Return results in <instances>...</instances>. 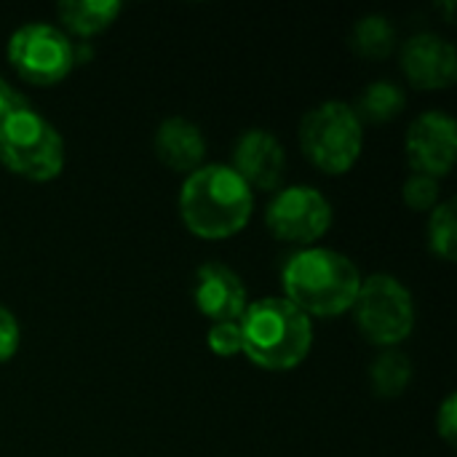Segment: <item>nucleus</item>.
<instances>
[{"instance_id":"f8f14e48","label":"nucleus","mask_w":457,"mask_h":457,"mask_svg":"<svg viewBox=\"0 0 457 457\" xmlns=\"http://www.w3.org/2000/svg\"><path fill=\"white\" fill-rule=\"evenodd\" d=\"M287 169V153L278 137L268 129H249L236 139L233 171L257 190H276Z\"/></svg>"},{"instance_id":"9b49d317","label":"nucleus","mask_w":457,"mask_h":457,"mask_svg":"<svg viewBox=\"0 0 457 457\" xmlns=\"http://www.w3.org/2000/svg\"><path fill=\"white\" fill-rule=\"evenodd\" d=\"M193 303L214 324L217 321H241V316L249 305V295H246L241 276L230 265L204 262L195 270Z\"/></svg>"},{"instance_id":"f3484780","label":"nucleus","mask_w":457,"mask_h":457,"mask_svg":"<svg viewBox=\"0 0 457 457\" xmlns=\"http://www.w3.org/2000/svg\"><path fill=\"white\" fill-rule=\"evenodd\" d=\"M412 380V364L410 356L396 351V348H386L370 367V386L378 396L383 399H396L407 391Z\"/></svg>"},{"instance_id":"2eb2a0df","label":"nucleus","mask_w":457,"mask_h":457,"mask_svg":"<svg viewBox=\"0 0 457 457\" xmlns=\"http://www.w3.org/2000/svg\"><path fill=\"white\" fill-rule=\"evenodd\" d=\"M404 104H407V94L399 83L375 80L361 91V96L351 107L361 123H386V120L396 118L404 110Z\"/></svg>"},{"instance_id":"4be33fe9","label":"nucleus","mask_w":457,"mask_h":457,"mask_svg":"<svg viewBox=\"0 0 457 457\" xmlns=\"http://www.w3.org/2000/svg\"><path fill=\"white\" fill-rule=\"evenodd\" d=\"M436 434H439L450 447H455V442H457V396L455 394H450V396L442 402L439 412H436Z\"/></svg>"},{"instance_id":"412c9836","label":"nucleus","mask_w":457,"mask_h":457,"mask_svg":"<svg viewBox=\"0 0 457 457\" xmlns=\"http://www.w3.org/2000/svg\"><path fill=\"white\" fill-rule=\"evenodd\" d=\"M19 343H21L19 321H16V316L5 305H0V364L16 356Z\"/></svg>"},{"instance_id":"f257e3e1","label":"nucleus","mask_w":457,"mask_h":457,"mask_svg":"<svg viewBox=\"0 0 457 457\" xmlns=\"http://www.w3.org/2000/svg\"><path fill=\"white\" fill-rule=\"evenodd\" d=\"M254 212L252 187L225 163H204L179 190V214L187 230L206 241H222L244 230Z\"/></svg>"},{"instance_id":"4468645a","label":"nucleus","mask_w":457,"mask_h":457,"mask_svg":"<svg viewBox=\"0 0 457 457\" xmlns=\"http://www.w3.org/2000/svg\"><path fill=\"white\" fill-rule=\"evenodd\" d=\"M123 11L120 0H64L56 5L59 21L67 32L78 37H91L104 32Z\"/></svg>"},{"instance_id":"dca6fc26","label":"nucleus","mask_w":457,"mask_h":457,"mask_svg":"<svg viewBox=\"0 0 457 457\" xmlns=\"http://www.w3.org/2000/svg\"><path fill=\"white\" fill-rule=\"evenodd\" d=\"M351 48L364 59H386L396 48V27L383 13L361 16L351 29Z\"/></svg>"},{"instance_id":"a211bd4d","label":"nucleus","mask_w":457,"mask_h":457,"mask_svg":"<svg viewBox=\"0 0 457 457\" xmlns=\"http://www.w3.org/2000/svg\"><path fill=\"white\" fill-rule=\"evenodd\" d=\"M426 236H428V249L453 262L457 254V209L455 201H439L431 212H428V228H426Z\"/></svg>"},{"instance_id":"9d476101","label":"nucleus","mask_w":457,"mask_h":457,"mask_svg":"<svg viewBox=\"0 0 457 457\" xmlns=\"http://www.w3.org/2000/svg\"><path fill=\"white\" fill-rule=\"evenodd\" d=\"M402 67L418 88H450L457 78L455 46L436 32H418L402 46Z\"/></svg>"},{"instance_id":"39448f33","label":"nucleus","mask_w":457,"mask_h":457,"mask_svg":"<svg viewBox=\"0 0 457 457\" xmlns=\"http://www.w3.org/2000/svg\"><path fill=\"white\" fill-rule=\"evenodd\" d=\"M300 147L316 169L327 174H345L361 155L364 123L348 102L327 99L303 115Z\"/></svg>"},{"instance_id":"20e7f679","label":"nucleus","mask_w":457,"mask_h":457,"mask_svg":"<svg viewBox=\"0 0 457 457\" xmlns=\"http://www.w3.org/2000/svg\"><path fill=\"white\" fill-rule=\"evenodd\" d=\"M0 163L32 182L56 179L64 169V139L43 112L24 102L0 120Z\"/></svg>"},{"instance_id":"1a4fd4ad","label":"nucleus","mask_w":457,"mask_h":457,"mask_svg":"<svg viewBox=\"0 0 457 457\" xmlns=\"http://www.w3.org/2000/svg\"><path fill=\"white\" fill-rule=\"evenodd\" d=\"M404 150L412 171L442 179L455 166L457 123L442 110L420 112L404 137Z\"/></svg>"},{"instance_id":"ddd939ff","label":"nucleus","mask_w":457,"mask_h":457,"mask_svg":"<svg viewBox=\"0 0 457 457\" xmlns=\"http://www.w3.org/2000/svg\"><path fill=\"white\" fill-rule=\"evenodd\" d=\"M153 147L163 166L182 174L195 171L198 166H204L206 158V137L201 126L182 115H171L158 123Z\"/></svg>"},{"instance_id":"5701e85b","label":"nucleus","mask_w":457,"mask_h":457,"mask_svg":"<svg viewBox=\"0 0 457 457\" xmlns=\"http://www.w3.org/2000/svg\"><path fill=\"white\" fill-rule=\"evenodd\" d=\"M27 99L19 94V91H13V86L0 75V120L8 115V112H13L19 104H24Z\"/></svg>"},{"instance_id":"6ab92c4d","label":"nucleus","mask_w":457,"mask_h":457,"mask_svg":"<svg viewBox=\"0 0 457 457\" xmlns=\"http://www.w3.org/2000/svg\"><path fill=\"white\" fill-rule=\"evenodd\" d=\"M404 204L415 212H431L442 198V185L436 177L412 171L404 182Z\"/></svg>"},{"instance_id":"6e6552de","label":"nucleus","mask_w":457,"mask_h":457,"mask_svg":"<svg viewBox=\"0 0 457 457\" xmlns=\"http://www.w3.org/2000/svg\"><path fill=\"white\" fill-rule=\"evenodd\" d=\"M265 222L276 238L308 246L332 228V204L311 185H289L270 198Z\"/></svg>"},{"instance_id":"0eeeda50","label":"nucleus","mask_w":457,"mask_h":457,"mask_svg":"<svg viewBox=\"0 0 457 457\" xmlns=\"http://www.w3.org/2000/svg\"><path fill=\"white\" fill-rule=\"evenodd\" d=\"M8 62L32 86H54L78 64L70 35L48 21H27L8 37Z\"/></svg>"},{"instance_id":"f03ea898","label":"nucleus","mask_w":457,"mask_h":457,"mask_svg":"<svg viewBox=\"0 0 457 457\" xmlns=\"http://www.w3.org/2000/svg\"><path fill=\"white\" fill-rule=\"evenodd\" d=\"M284 297L305 316H340L353 308L361 273L335 249L308 246L295 252L281 270Z\"/></svg>"},{"instance_id":"7ed1b4c3","label":"nucleus","mask_w":457,"mask_h":457,"mask_svg":"<svg viewBox=\"0 0 457 457\" xmlns=\"http://www.w3.org/2000/svg\"><path fill=\"white\" fill-rule=\"evenodd\" d=\"M244 353L252 364L287 372L305 361L313 345V321L287 297H262L241 316Z\"/></svg>"},{"instance_id":"423d86ee","label":"nucleus","mask_w":457,"mask_h":457,"mask_svg":"<svg viewBox=\"0 0 457 457\" xmlns=\"http://www.w3.org/2000/svg\"><path fill=\"white\" fill-rule=\"evenodd\" d=\"M353 316L361 335L380 348H396L415 329L412 295L391 273H372L361 278Z\"/></svg>"},{"instance_id":"aec40b11","label":"nucleus","mask_w":457,"mask_h":457,"mask_svg":"<svg viewBox=\"0 0 457 457\" xmlns=\"http://www.w3.org/2000/svg\"><path fill=\"white\" fill-rule=\"evenodd\" d=\"M209 348L217 356H236L244 351V337H241V324L238 321H217L212 324L209 335Z\"/></svg>"}]
</instances>
